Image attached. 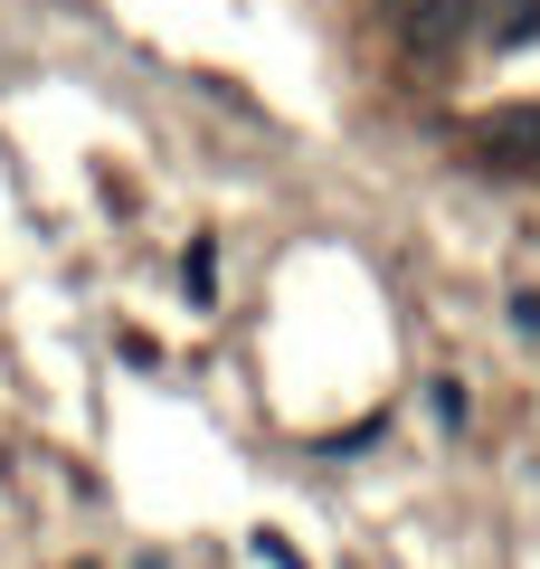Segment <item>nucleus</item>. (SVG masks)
I'll use <instances>...</instances> for the list:
<instances>
[{"label":"nucleus","mask_w":540,"mask_h":569,"mask_svg":"<svg viewBox=\"0 0 540 569\" xmlns=\"http://www.w3.org/2000/svg\"><path fill=\"white\" fill-rule=\"evenodd\" d=\"M408 39L446 48V39H456V0H408Z\"/></svg>","instance_id":"1"},{"label":"nucleus","mask_w":540,"mask_h":569,"mask_svg":"<svg viewBox=\"0 0 540 569\" xmlns=\"http://www.w3.org/2000/svg\"><path fill=\"white\" fill-rule=\"evenodd\" d=\"M257 560H266V569H303V550L276 541V531H257Z\"/></svg>","instance_id":"2"}]
</instances>
